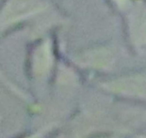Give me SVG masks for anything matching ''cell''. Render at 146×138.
<instances>
[{
	"mask_svg": "<svg viewBox=\"0 0 146 138\" xmlns=\"http://www.w3.org/2000/svg\"><path fill=\"white\" fill-rule=\"evenodd\" d=\"M42 9L43 3L41 0H9L3 12V17H6L3 22L6 21L7 24L15 22L17 19L29 16L31 14L37 13Z\"/></svg>",
	"mask_w": 146,
	"mask_h": 138,
	"instance_id": "obj_1",
	"label": "cell"
},
{
	"mask_svg": "<svg viewBox=\"0 0 146 138\" xmlns=\"http://www.w3.org/2000/svg\"><path fill=\"white\" fill-rule=\"evenodd\" d=\"M128 28L133 42L146 51V7H137L129 14Z\"/></svg>",
	"mask_w": 146,
	"mask_h": 138,
	"instance_id": "obj_2",
	"label": "cell"
}]
</instances>
